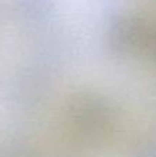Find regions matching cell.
Instances as JSON below:
<instances>
[{
    "instance_id": "1",
    "label": "cell",
    "mask_w": 156,
    "mask_h": 157,
    "mask_svg": "<svg viewBox=\"0 0 156 157\" xmlns=\"http://www.w3.org/2000/svg\"><path fill=\"white\" fill-rule=\"evenodd\" d=\"M141 37L142 26L134 19H122L112 32L113 44L120 50H131L141 41Z\"/></svg>"
}]
</instances>
